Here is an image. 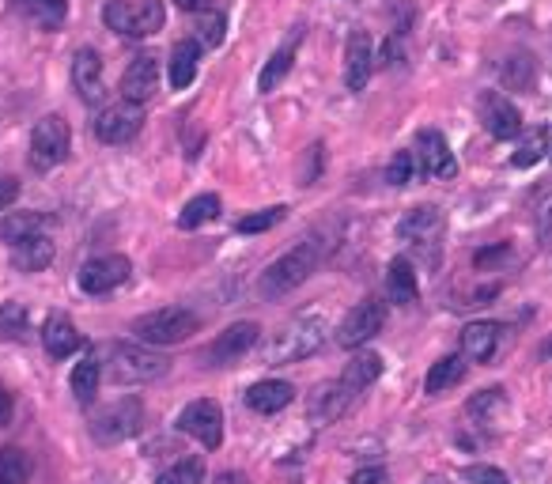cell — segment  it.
<instances>
[{
    "label": "cell",
    "instance_id": "obj_1",
    "mask_svg": "<svg viewBox=\"0 0 552 484\" xmlns=\"http://www.w3.org/2000/svg\"><path fill=\"white\" fill-rule=\"evenodd\" d=\"M326 337H329L326 318H318V314H299V318H292V322H284V326L276 329L273 337L261 345V360L265 363H299L326 345Z\"/></svg>",
    "mask_w": 552,
    "mask_h": 484
},
{
    "label": "cell",
    "instance_id": "obj_2",
    "mask_svg": "<svg viewBox=\"0 0 552 484\" xmlns=\"http://www.w3.org/2000/svg\"><path fill=\"white\" fill-rule=\"evenodd\" d=\"M322 261V242L318 239H303L299 246H292L284 258H276L265 273L258 277V295L261 299H280V295L295 292L299 284H307L314 269Z\"/></svg>",
    "mask_w": 552,
    "mask_h": 484
},
{
    "label": "cell",
    "instance_id": "obj_3",
    "mask_svg": "<svg viewBox=\"0 0 552 484\" xmlns=\"http://www.w3.org/2000/svg\"><path fill=\"white\" fill-rule=\"evenodd\" d=\"M103 23L121 38H152L163 31L167 12L163 0H110L103 8Z\"/></svg>",
    "mask_w": 552,
    "mask_h": 484
},
{
    "label": "cell",
    "instance_id": "obj_4",
    "mask_svg": "<svg viewBox=\"0 0 552 484\" xmlns=\"http://www.w3.org/2000/svg\"><path fill=\"white\" fill-rule=\"evenodd\" d=\"M106 363H110V379L118 382H152L159 379V375H167V367H171V360L167 356H159V352H152L148 345H125V341H118V345H110V352H106Z\"/></svg>",
    "mask_w": 552,
    "mask_h": 484
},
{
    "label": "cell",
    "instance_id": "obj_5",
    "mask_svg": "<svg viewBox=\"0 0 552 484\" xmlns=\"http://www.w3.org/2000/svg\"><path fill=\"white\" fill-rule=\"evenodd\" d=\"M197 326H201V318L193 311H186V307H159L152 314H140L137 322H133V333H137L144 345H178Z\"/></svg>",
    "mask_w": 552,
    "mask_h": 484
},
{
    "label": "cell",
    "instance_id": "obj_6",
    "mask_svg": "<svg viewBox=\"0 0 552 484\" xmlns=\"http://www.w3.org/2000/svg\"><path fill=\"white\" fill-rule=\"evenodd\" d=\"M382 326H386V303H382V295H367V299H360L352 311L345 314V322L337 326V345L348 348V352H356V348H363L371 337H379Z\"/></svg>",
    "mask_w": 552,
    "mask_h": 484
},
{
    "label": "cell",
    "instance_id": "obj_7",
    "mask_svg": "<svg viewBox=\"0 0 552 484\" xmlns=\"http://www.w3.org/2000/svg\"><path fill=\"white\" fill-rule=\"evenodd\" d=\"M69 144H72L69 121L61 118V114H46L35 125V133H31V167L35 171H53L57 163H65Z\"/></svg>",
    "mask_w": 552,
    "mask_h": 484
},
{
    "label": "cell",
    "instance_id": "obj_8",
    "mask_svg": "<svg viewBox=\"0 0 552 484\" xmlns=\"http://www.w3.org/2000/svg\"><path fill=\"white\" fill-rule=\"evenodd\" d=\"M144 428V409L137 398H118L114 405H106L91 420V435L99 443H121V439H133Z\"/></svg>",
    "mask_w": 552,
    "mask_h": 484
},
{
    "label": "cell",
    "instance_id": "obj_9",
    "mask_svg": "<svg viewBox=\"0 0 552 484\" xmlns=\"http://www.w3.org/2000/svg\"><path fill=\"white\" fill-rule=\"evenodd\" d=\"M144 125V103H133V99H118V103L103 106L95 121H91V133L103 140V144H125L133 140Z\"/></svg>",
    "mask_w": 552,
    "mask_h": 484
},
{
    "label": "cell",
    "instance_id": "obj_10",
    "mask_svg": "<svg viewBox=\"0 0 552 484\" xmlns=\"http://www.w3.org/2000/svg\"><path fill=\"white\" fill-rule=\"evenodd\" d=\"M178 432L193 435L201 447L216 450L224 443V409H220V401H212V398L190 401V405L178 413Z\"/></svg>",
    "mask_w": 552,
    "mask_h": 484
},
{
    "label": "cell",
    "instance_id": "obj_11",
    "mask_svg": "<svg viewBox=\"0 0 552 484\" xmlns=\"http://www.w3.org/2000/svg\"><path fill=\"white\" fill-rule=\"evenodd\" d=\"M129 273H133V265H129L125 254H103V258L84 261L76 280H80V288L87 295H106L114 292V288H121L129 280Z\"/></svg>",
    "mask_w": 552,
    "mask_h": 484
},
{
    "label": "cell",
    "instance_id": "obj_12",
    "mask_svg": "<svg viewBox=\"0 0 552 484\" xmlns=\"http://www.w3.org/2000/svg\"><path fill=\"white\" fill-rule=\"evenodd\" d=\"M261 337V326L258 322H235V326H227L212 345L205 348V360L212 367H231V363H239L250 348L258 345Z\"/></svg>",
    "mask_w": 552,
    "mask_h": 484
},
{
    "label": "cell",
    "instance_id": "obj_13",
    "mask_svg": "<svg viewBox=\"0 0 552 484\" xmlns=\"http://www.w3.org/2000/svg\"><path fill=\"white\" fill-rule=\"evenodd\" d=\"M443 235V212L435 205H420L397 220V239L405 246H435Z\"/></svg>",
    "mask_w": 552,
    "mask_h": 484
},
{
    "label": "cell",
    "instance_id": "obj_14",
    "mask_svg": "<svg viewBox=\"0 0 552 484\" xmlns=\"http://www.w3.org/2000/svg\"><path fill=\"white\" fill-rule=\"evenodd\" d=\"M481 121L496 140H515L518 133H522V114H518V106L511 103V99H503L500 91L481 95Z\"/></svg>",
    "mask_w": 552,
    "mask_h": 484
},
{
    "label": "cell",
    "instance_id": "obj_15",
    "mask_svg": "<svg viewBox=\"0 0 552 484\" xmlns=\"http://www.w3.org/2000/svg\"><path fill=\"white\" fill-rule=\"evenodd\" d=\"M375 72V46L367 31H352L345 46V87L348 91H363Z\"/></svg>",
    "mask_w": 552,
    "mask_h": 484
},
{
    "label": "cell",
    "instance_id": "obj_16",
    "mask_svg": "<svg viewBox=\"0 0 552 484\" xmlns=\"http://www.w3.org/2000/svg\"><path fill=\"white\" fill-rule=\"evenodd\" d=\"M420 163H424V174H432V178H454L458 174V159L450 152L447 137L439 133V129H424L420 137Z\"/></svg>",
    "mask_w": 552,
    "mask_h": 484
},
{
    "label": "cell",
    "instance_id": "obj_17",
    "mask_svg": "<svg viewBox=\"0 0 552 484\" xmlns=\"http://www.w3.org/2000/svg\"><path fill=\"white\" fill-rule=\"evenodd\" d=\"M159 91V65L156 57H137L129 69L121 72V99H133V103H148Z\"/></svg>",
    "mask_w": 552,
    "mask_h": 484
},
{
    "label": "cell",
    "instance_id": "obj_18",
    "mask_svg": "<svg viewBox=\"0 0 552 484\" xmlns=\"http://www.w3.org/2000/svg\"><path fill=\"white\" fill-rule=\"evenodd\" d=\"M72 87L80 91L84 103L103 99V57L91 50V46L76 50V57H72Z\"/></svg>",
    "mask_w": 552,
    "mask_h": 484
},
{
    "label": "cell",
    "instance_id": "obj_19",
    "mask_svg": "<svg viewBox=\"0 0 552 484\" xmlns=\"http://www.w3.org/2000/svg\"><path fill=\"white\" fill-rule=\"evenodd\" d=\"M363 394H356L352 386L345 382H326V386H318V394L311 398V416L314 420H337V416L352 413V405L360 401Z\"/></svg>",
    "mask_w": 552,
    "mask_h": 484
},
{
    "label": "cell",
    "instance_id": "obj_20",
    "mask_svg": "<svg viewBox=\"0 0 552 484\" xmlns=\"http://www.w3.org/2000/svg\"><path fill=\"white\" fill-rule=\"evenodd\" d=\"M292 401H295V386L292 382H284V379H261L246 390V405L261 416L280 413V409H288Z\"/></svg>",
    "mask_w": 552,
    "mask_h": 484
},
{
    "label": "cell",
    "instance_id": "obj_21",
    "mask_svg": "<svg viewBox=\"0 0 552 484\" xmlns=\"http://www.w3.org/2000/svg\"><path fill=\"white\" fill-rule=\"evenodd\" d=\"M496 345H500V326H492V322H469L462 329V352H466V360L488 363L496 356Z\"/></svg>",
    "mask_w": 552,
    "mask_h": 484
},
{
    "label": "cell",
    "instance_id": "obj_22",
    "mask_svg": "<svg viewBox=\"0 0 552 484\" xmlns=\"http://www.w3.org/2000/svg\"><path fill=\"white\" fill-rule=\"evenodd\" d=\"M42 345H46L53 360H65V356H72L80 348V333H76V326L65 314H50L46 326H42Z\"/></svg>",
    "mask_w": 552,
    "mask_h": 484
},
{
    "label": "cell",
    "instance_id": "obj_23",
    "mask_svg": "<svg viewBox=\"0 0 552 484\" xmlns=\"http://www.w3.org/2000/svg\"><path fill=\"white\" fill-rule=\"evenodd\" d=\"M500 80H503L507 91H534V84H537L534 53H526V50L511 53V57L500 65Z\"/></svg>",
    "mask_w": 552,
    "mask_h": 484
},
{
    "label": "cell",
    "instance_id": "obj_24",
    "mask_svg": "<svg viewBox=\"0 0 552 484\" xmlns=\"http://www.w3.org/2000/svg\"><path fill=\"white\" fill-rule=\"evenodd\" d=\"M197 61H201V46L197 38H186L171 50V87L174 91H186L197 80Z\"/></svg>",
    "mask_w": 552,
    "mask_h": 484
},
{
    "label": "cell",
    "instance_id": "obj_25",
    "mask_svg": "<svg viewBox=\"0 0 552 484\" xmlns=\"http://www.w3.org/2000/svg\"><path fill=\"white\" fill-rule=\"evenodd\" d=\"M386 292H390V299H394V303H401V307L416 303L420 284H416L413 261H405V258L390 261V269H386Z\"/></svg>",
    "mask_w": 552,
    "mask_h": 484
},
{
    "label": "cell",
    "instance_id": "obj_26",
    "mask_svg": "<svg viewBox=\"0 0 552 484\" xmlns=\"http://www.w3.org/2000/svg\"><path fill=\"white\" fill-rule=\"evenodd\" d=\"M35 235H46V216L42 212H12L0 220V239L19 246V242L35 239Z\"/></svg>",
    "mask_w": 552,
    "mask_h": 484
},
{
    "label": "cell",
    "instance_id": "obj_27",
    "mask_svg": "<svg viewBox=\"0 0 552 484\" xmlns=\"http://www.w3.org/2000/svg\"><path fill=\"white\" fill-rule=\"evenodd\" d=\"M50 261H53V242L46 235L19 242L16 254H12V265H16L19 273H42V269H50Z\"/></svg>",
    "mask_w": 552,
    "mask_h": 484
},
{
    "label": "cell",
    "instance_id": "obj_28",
    "mask_svg": "<svg viewBox=\"0 0 552 484\" xmlns=\"http://www.w3.org/2000/svg\"><path fill=\"white\" fill-rule=\"evenodd\" d=\"M382 375V356L379 352H356L352 363H348L345 371H341V382L352 386L356 394H367V386Z\"/></svg>",
    "mask_w": 552,
    "mask_h": 484
},
{
    "label": "cell",
    "instance_id": "obj_29",
    "mask_svg": "<svg viewBox=\"0 0 552 484\" xmlns=\"http://www.w3.org/2000/svg\"><path fill=\"white\" fill-rule=\"evenodd\" d=\"M19 12L31 19L35 27L42 31H61L65 27V16H69V8H65V0H16Z\"/></svg>",
    "mask_w": 552,
    "mask_h": 484
},
{
    "label": "cell",
    "instance_id": "obj_30",
    "mask_svg": "<svg viewBox=\"0 0 552 484\" xmlns=\"http://www.w3.org/2000/svg\"><path fill=\"white\" fill-rule=\"evenodd\" d=\"M295 46H299V31H292V38L280 46V50L269 57V65L261 69L258 76V91L261 95H269V91H276V84L288 76V69H292V61H295Z\"/></svg>",
    "mask_w": 552,
    "mask_h": 484
},
{
    "label": "cell",
    "instance_id": "obj_31",
    "mask_svg": "<svg viewBox=\"0 0 552 484\" xmlns=\"http://www.w3.org/2000/svg\"><path fill=\"white\" fill-rule=\"evenodd\" d=\"M99 379H103V360H99L95 352L80 356V363L72 367V375H69V386H72V394H76V401H91V398H95Z\"/></svg>",
    "mask_w": 552,
    "mask_h": 484
},
{
    "label": "cell",
    "instance_id": "obj_32",
    "mask_svg": "<svg viewBox=\"0 0 552 484\" xmlns=\"http://www.w3.org/2000/svg\"><path fill=\"white\" fill-rule=\"evenodd\" d=\"M549 156V129H526V133H518V148L515 156H511V167H534L541 159Z\"/></svg>",
    "mask_w": 552,
    "mask_h": 484
},
{
    "label": "cell",
    "instance_id": "obj_33",
    "mask_svg": "<svg viewBox=\"0 0 552 484\" xmlns=\"http://www.w3.org/2000/svg\"><path fill=\"white\" fill-rule=\"evenodd\" d=\"M462 379H466V360H462V356H443V360L432 363V371H428V379H424V390H428V394H443V390L458 386Z\"/></svg>",
    "mask_w": 552,
    "mask_h": 484
},
{
    "label": "cell",
    "instance_id": "obj_34",
    "mask_svg": "<svg viewBox=\"0 0 552 484\" xmlns=\"http://www.w3.org/2000/svg\"><path fill=\"white\" fill-rule=\"evenodd\" d=\"M216 216H220V197L216 193H201V197L186 201V208L178 212V227L182 231H197V227H205Z\"/></svg>",
    "mask_w": 552,
    "mask_h": 484
},
{
    "label": "cell",
    "instance_id": "obj_35",
    "mask_svg": "<svg viewBox=\"0 0 552 484\" xmlns=\"http://www.w3.org/2000/svg\"><path fill=\"white\" fill-rule=\"evenodd\" d=\"M31 481V458L19 447H0V484Z\"/></svg>",
    "mask_w": 552,
    "mask_h": 484
},
{
    "label": "cell",
    "instance_id": "obj_36",
    "mask_svg": "<svg viewBox=\"0 0 552 484\" xmlns=\"http://www.w3.org/2000/svg\"><path fill=\"white\" fill-rule=\"evenodd\" d=\"M201 481H205L201 458H182V462H174L171 469H163L156 477V484H201Z\"/></svg>",
    "mask_w": 552,
    "mask_h": 484
},
{
    "label": "cell",
    "instance_id": "obj_37",
    "mask_svg": "<svg viewBox=\"0 0 552 484\" xmlns=\"http://www.w3.org/2000/svg\"><path fill=\"white\" fill-rule=\"evenodd\" d=\"M227 35V19L220 12H201L197 19V46H208V50H216Z\"/></svg>",
    "mask_w": 552,
    "mask_h": 484
},
{
    "label": "cell",
    "instance_id": "obj_38",
    "mask_svg": "<svg viewBox=\"0 0 552 484\" xmlns=\"http://www.w3.org/2000/svg\"><path fill=\"white\" fill-rule=\"evenodd\" d=\"M284 216H288V208H284V205L261 208V212H254V216H242V220H239V235H261V231H269V227L280 224Z\"/></svg>",
    "mask_w": 552,
    "mask_h": 484
},
{
    "label": "cell",
    "instance_id": "obj_39",
    "mask_svg": "<svg viewBox=\"0 0 552 484\" xmlns=\"http://www.w3.org/2000/svg\"><path fill=\"white\" fill-rule=\"evenodd\" d=\"M27 329V307L23 303H4L0 307V333L4 337H19Z\"/></svg>",
    "mask_w": 552,
    "mask_h": 484
},
{
    "label": "cell",
    "instance_id": "obj_40",
    "mask_svg": "<svg viewBox=\"0 0 552 484\" xmlns=\"http://www.w3.org/2000/svg\"><path fill=\"white\" fill-rule=\"evenodd\" d=\"M496 409H503V390L492 386V390H481L477 398L469 401V416H492Z\"/></svg>",
    "mask_w": 552,
    "mask_h": 484
},
{
    "label": "cell",
    "instance_id": "obj_41",
    "mask_svg": "<svg viewBox=\"0 0 552 484\" xmlns=\"http://www.w3.org/2000/svg\"><path fill=\"white\" fill-rule=\"evenodd\" d=\"M409 178H413V152H397L390 159V167H386V182L390 186H405Z\"/></svg>",
    "mask_w": 552,
    "mask_h": 484
},
{
    "label": "cell",
    "instance_id": "obj_42",
    "mask_svg": "<svg viewBox=\"0 0 552 484\" xmlns=\"http://www.w3.org/2000/svg\"><path fill=\"white\" fill-rule=\"evenodd\" d=\"M462 481L466 484H511L507 481V473L496 466H466L462 469Z\"/></svg>",
    "mask_w": 552,
    "mask_h": 484
},
{
    "label": "cell",
    "instance_id": "obj_43",
    "mask_svg": "<svg viewBox=\"0 0 552 484\" xmlns=\"http://www.w3.org/2000/svg\"><path fill=\"white\" fill-rule=\"evenodd\" d=\"M537 239L545 242V246L552 242V197L545 201V208L537 212Z\"/></svg>",
    "mask_w": 552,
    "mask_h": 484
},
{
    "label": "cell",
    "instance_id": "obj_44",
    "mask_svg": "<svg viewBox=\"0 0 552 484\" xmlns=\"http://www.w3.org/2000/svg\"><path fill=\"white\" fill-rule=\"evenodd\" d=\"M352 484H386V469L382 466L356 469V473H352Z\"/></svg>",
    "mask_w": 552,
    "mask_h": 484
},
{
    "label": "cell",
    "instance_id": "obj_45",
    "mask_svg": "<svg viewBox=\"0 0 552 484\" xmlns=\"http://www.w3.org/2000/svg\"><path fill=\"white\" fill-rule=\"evenodd\" d=\"M16 197H19V182H16V178H0V212L12 205Z\"/></svg>",
    "mask_w": 552,
    "mask_h": 484
},
{
    "label": "cell",
    "instance_id": "obj_46",
    "mask_svg": "<svg viewBox=\"0 0 552 484\" xmlns=\"http://www.w3.org/2000/svg\"><path fill=\"white\" fill-rule=\"evenodd\" d=\"M8 420H12V398H8L4 390H0V428H4Z\"/></svg>",
    "mask_w": 552,
    "mask_h": 484
},
{
    "label": "cell",
    "instance_id": "obj_47",
    "mask_svg": "<svg viewBox=\"0 0 552 484\" xmlns=\"http://www.w3.org/2000/svg\"><path fill=\"white\" fill-rule=\"evenodd\" d=\"M174 4H178L182 12H205V4H208V0H174Z\"/></svg>",
    "mask_w": 552,
    "mask_h": 484
},
{
    "label": "cell",
    "instance_id": "obj_48",
    "mask_svg": "<svg viewBox=\"0 0 552 484\" xmlns=\"http://www.w3.org/2000/svg\"><path fill=\"white\" fill-rule=\"evenodd\" d=\"M541 352H545V356H552V341H545V348H541Z\"/></svg>",
    "mask_w": 552,
    "mask_h": 484
},
{
    "label": "cell",
    "instance_id": "obj_49",
    "mask_svg": "<svg viewBox=\"0 0 552 484\" xmlns=\"http://www.w3.org/2000/svg\"><path fill=\"white\" fill-rule=\"evenodd\" d=\"M549 156H552V148H549Z\"/></svg>",
    "mask_w": 552,
    "mask_h": 484
}]
</instances>
